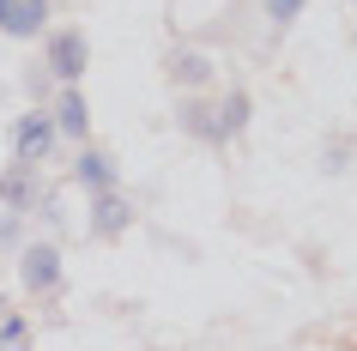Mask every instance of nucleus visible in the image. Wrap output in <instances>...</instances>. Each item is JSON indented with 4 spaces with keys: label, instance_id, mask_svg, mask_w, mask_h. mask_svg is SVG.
I'll return each mask as SVG.
<instances>
[{
    "label": "nucleus",
    "instance_id": "f257e3e1",
    "mask_svg": "<svg viewBox=\"0 0 357 351\" xmlns=\"http://www.w3.org/2000/svg\"><path fill=\"white\" fill-rule=\"evenodd\" d=\"M85 61H91L85 31H55V37H49V73H55L61 85H73V79L85 73Z\"/></svg>",
    "mask_w": 357,
    "mask_h": 351
},
{
    "label": "nucleus",
    "instance_id": "f03ea898",
    "mask_svg": "<svg viewBox=\"0 0 357 351\" xmlns=\"http://www.w3.org/2000/svg\"><path fill=\"white\" fill-rule=\"evenodd\" d=\"M55 146V121L49 115H19V128H13V158L19 164H43Z\"/></svg>",
    "mask_w": 357,
    "mask_h": 351
},
{
    "label": "nucleus",
    "instance_id": "7ed1b4c3",
    "mask_svg": "<svg viewBox=\"0 0 357 351\" xmlns=\"http://www.w3.org/2000/svg\"><path fill=\"white\" fill-rule=\"evenodd\" d=\"M49 31V0H0V37H37Z\"/></svg>",
    "mask_w": 357,
    "mask_h": 351
},
{
    "label": "nucleus",
    "instance_id": "20e7f679",
    "mask_svg": "<svg viewBox=\"0 0 357 351\" xmlns=\"http://www.w3.org/2000/svg\"><path fill=\"white\" fill-rule=\"evenodd\" d=\"M19 273H24V285H31V291H55V285H61V255L49 248V242H31V248H24V260H19Z\"/></svg>",
    "mask_w": 357,
    "mask_h": 351
},
{
    "label": "nucleus",
    "instance_id": "39448f33",
    "mask_svg": "<svg viewBox=\"0 0 357 351\" xmlns=\"http://www.w3.org/2000/svg\"><path fill=\"white\" fill-rule=\"evenodd\" d=\"M128 218H133L128 200H121L115 188H97V200H91V230H97V237H121Z\"/></svg>",
    "mask_w": 357,
    "mask_h": 351
},
{
    "label": "nucleus",
    "instance_id": "423d86ee",
    "mask_svg": "<svg viewBox=\"0 0 357 351\" xmlns=\"http://www.w3.org/2000/svg\"><path fill=\"white\" fill-rule=\"evenodd\" d=\"M85 121H91V110H85V91H79V79L61 91V110H55V133H73V140H85Z\"/></svg>",
    "mask_w": 357,
    "mask_h": 351
},
{
    "label": "nucleus",
    "instance_id": "0eeeda50",
    "mask_svg": "<svg viewBox=\"0 0 357 351\" xmlns=\"http://www.w3.org/2000/svg\"><path fill=\"white\" fill-rule=\"evenodd\" d=\"M73 176L91 188V194H97V188H115V164L103 158V151H79V170H73Z\"/></svg>",
    "mask_w": 357,
    "mask_h": 351
},
{
    "label": "nucleus",
    "instance_id": "6e6552de",
    "mask_svg": "<svg viewBox=\"0 0 357 351\" xmlns=\"http://www.w3.org/2000/svg\"><path fill=\"white\" fill-rule=\"evenodd\" d=\"M31 170L37 164H19V158H13V170L0 176V194H6L13 206H31Z\"/></svg>",
    "mask_w": 357,
    "mask_h": 351
},
{
    "label": "nucleus",
    "instance_id": "1a4fd4ad",
    "mask_svg": "<svg viewBox=\"0 0 357 351\" xmlns=\"http://www.w3.org/2000/svg\"><path fill=\"white\" fill-rule=\"evenodd\" d=\"M243 128H248V91H230L225 110H218V133L230 140V133H243Z\"/></svg>",
    "mask_w": 357,
    "mask_h": 351
},
{
    "label": "nucleus",
    "instance_id": "9d476101",
    "mask_svg": "<svg viewBox=\"0 0 357 351\" xmlns=\"http://www.w3.org/2000/svg\"><path fill=\"white\" fill-rule=\"evenodd\" d=\"M169 73L182 79V85H200V79L212 73V61H206V55H194V49H188V55H176V67H169Z\"/></svg>",
    "mask_w": 357,
    "mask_h": 351
},
{
    "label": "nucleus",
    "instance_id": "9b49d317",
    "mask_svg": "<svg viewBox=\"0 0 357 351\" xmlns=\"http://www.w3.org/2000/svg\"><path fill=\"white\" fill-rule=\"evenodd\" d=\"M182 121H188V133H200V140H225V133H218V121H212V110H200V103H188V110H182Z\"/></svg>",
    "mask_w": 357,
    "mask_h": 351
},
{
    "label": "nucleus",
    "instance_id": "f8f14e48",
    "mask_svg": "<svg viewBox=\"0 0 357 351\" xmlns=\"http://www.w3.org/2000/svg\"><path fill=\"white\" fill-rule=\"evenodd\" d=\"M303 6H309V0H266V19H273V24H291V19H303Z\"/></svg>",
    "mask_w": 357,
    "mask_h": 351
},
{
    "label": "nucleus",
    "instance_id": "ddd939ff",
    "mask_svg": "<svg viewBox=\"0 0 357 351\" xmlns=\"http://www.w3.org/2000/svg\"><path fill=\"white\" fill-rule=\"evenodd\" d=\"M0 339H6V345H13V339H24V321H19V315H6V321H0Z\"/></svg>",
    "mask_w": 357,
    "mask_h": 351
}]
</instances>
